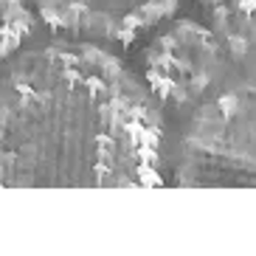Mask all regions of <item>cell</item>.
I'll list each match as a JSON object with an SVG mask.
<instances>
[{
    "label": "cell",
    "mask_w": 256,
    "mask_h": 256,
    "mask_svg": "<svg viewBox=\"0 0 256 256\" xmlns=\"http://www.w3.org/2000/svg\"><path fill=\"white\" fill-rule=\"evenodd\" d=\"M164 164L152 98L102 48H40L0 79V188H152Z\"/></svg>",
    "instance_id": "obj_1"
},
{
    "label": "cell",
    "mask_w": 256,
    "mask_h": 256,
    "mask_svg": "<svg viewBox=\"0 0 256 256\" xmlns=\"http://www.w3.org/2000/svg\"><path fill=\"white\" fill-rule=\"evenodd\" d=\"M178 180L256 186V88L222 93L197 113Z\"/></svg>",
    "instance_id": "obj_2"
},
{
    "label": "cell",
    "mask_w": 256,
    "mask_h": 256,
    "mask_svg": "<svg viewBox=\"0 0 256 256\" xmlns=\"http://www.w3.org/2000/svg\"><path fill=\"white\" fill-rule=\"evenodd\" d=\"M51 28L88 40L130 42L174 12L178 0H31Z\"/></svg>",
    "instance_id": "obj_3"
},
{
    "label": "cell",
    "mask_w": 256,
    "mask_h": 256,
    "mask_svg": "<svg viewBox=\"0 0 256 256\" xmlns=\"http://www.w3.org/2000/svg\"><path fill=\"white\" fill-rule=\"evenodd\" d=\"M206 12L222 51L256 82V0H206Z\"/></svg>",
    "instance_id": "obj_4"
},
{
    "label": "cell",
    "mask_w": 256,
    "mask_h": 256,
    "mask_svg": "<svg viewBox=\"0 0 256 256\" xmlns=\"http://www.w3.org/2000/svg\"><path fill=\"white\" fill-rule=\"evenodd\" d=\"M37 8L31 0H0V60H6L23 46L34 31Z\"/></svg>",
    "instance_id": "obj_5"
}]
</instances>
